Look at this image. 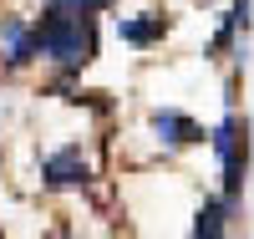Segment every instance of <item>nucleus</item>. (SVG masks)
Here are the masks:
<instances>
[{
  "mask_svg": "<svg viewBox=\"0 0 254 239\" xmlns=\"http://www.w3.org/2000/svg\"><path fill=\"white\" fill-rule=\"evenodd\" d=\"M31 41H36V56H51L61 67H81V61H92V51H97L92 15H71L61 5H51L41 15V26L31 31Z\"/></svg>",
  "mask_w": 254,
  "mask_h": 239,
  "instance_id": "f257e3e1",
  "label": "nucleus"
},
{
  "mask_svg": "<svg viewBox=\"0 0 254 239\" xmlns=\"http://www.w3.org/2000/svg\"><path fill=\"white\" fill-rule=\"evenodd\" d=\"M214 148H219V163H224V199L239 204V193H244V133H239V117L219 122Z\"/></svg>",
  "mask_w": 254,
  "mask_h": 239,
  "instance_id": "f03ea898",
  "label": "nucleus"
},
{
  "mask_svg": "<svg viewBox=\"0 0 254 239\" xmlns=\"http://www.w3.org/2000/svg\"><path fill=\"white\" fill-rule=\"evenodd\" d=\"M41 173H46L51 188H76V183H87V158H81V148H61L41 163Z\"/></svg>",
  "mask_w": 254,
  "mask_h": 239,
  "instance_id": "7ed1b4c3",
  "label": "nucleus"
},
{
  "mask_svg": "<svg viewBox=\"0 0 254 239\" xmlns=\"http://www.w3.org/2000/svg\"><path fill=\"white\" fill-rule=\"evenodd\" d=\"M153 133L163 148H188V143H198V127L188 122L183 112H173V107H163V112H153Z\"/></svg>",
  "mask_w": 254,
  "mask_h": 239,
  "instance_id": "20e7f679",
  "label": "nucleus"
},
{
  "mask_svg": "<svg viewBox=\"0 0 254 239\" xmlns=\"http://www.w3.org/2000/svg\"><path fill=\"white\" fill-rule=\"evenodd\" d=\"M229 209L234 204H219V199H208L203 209H198V219H193V239H224V229H229Z\"/></svg>",
  "mask_w": 254,
  "mask_h": 239,
  "instance_id": "39448f33",
  "label": "nucleus"
},
{
  "mask_svg": "<svg viewBox=\"0 0 254 239\" xmlns=\"http://www.w3.org/2000/svg\"><path fill=\"white\" fill-rule=\"evenodd\" d=\"M0 36H5V51H10V61H15V67L36 56V41H31V31L20 26V20H5V26H0Z\"/></svg>",
  "mask_w": 254,
  "mask_h": 239,
  "instance_id": "423d86ee",
  "label": "nucleus"
},
{
  "mask_svg": "<svg viewBox=\"0 0 254 239\" xmlns=\"http://www.w3.org/2000/svg\"><path fill=\"white\" fill-rule=\"evenodd\" d=\"M122 41H132V46H147V41L163 36V15H147V20H117Z\"/></svg>",
  "mask_w": 254,
  "mask_h": 239,
  "instance_id": "0eeeda50",
  "label": "nucleus"
},
{
  "mask_svg": "<svg viewBox=\"0 0 254 239\" xmlns=\"http://www.w3.org/2000/svg\"><path fill=\"white\" fill-rule=\"evenodd\" d=\"M56 5H61V10H71V15H97L107 0H56Z\"/></svg>",
  "mask_w": 254,
  "mask_h": 239,
  "instance_id": "6e6552de",
  "label": "nucleus"
}]
</instances>
